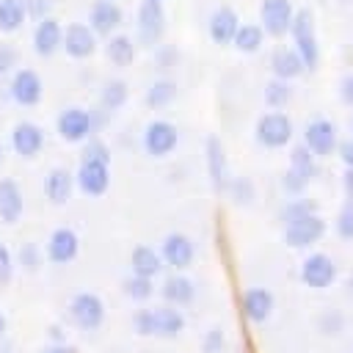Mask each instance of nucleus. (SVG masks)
Listing matches in <instances>:
<instances>
[{
	"mask_svg": "<svg viewBox=\"0 0 353 353\" xmlns=\"http://www.w3.org/2000/svg\"><path fill=\"white\" fill-rule=\"evenodd\" d=\"M135 331L141 336H163L174 339L185 331V314L171 306H157V309H141L132 320Z\"/></svg>",
	"mask_w": 353,
	"mask_h": 353,
	"instance_id": "nucleus-1",
	"label": "nucleus"
},
{
	"mask_svg": "<svg viewBox=\"0 0 353 353\" xmlns=\"http://www.w3.org/2000/svg\"><path fill=\"white\" fill-rule=\"evenodd\" d=\"M292 47L301 55L306 69H317L320 63V44H317V30H314V14L309 8H295L292 25H290Z\"/></svg>",
	"mask_w": 353,
	"mask_h": 353,
	"instance_id": "nucleus-2",
	"label": "nucleus"
},
{
	"mask_svg": "<svg viewBox=\"0 0 353 353\" xmlns=\"http://www.w3.org/2000/svg\"><path fill=\"white\" fill-rule=\"evenodd\" d=\"M256 141L268 149H281L292 141L295 135V127H292V119L281 110H270V113H262L256 119Z\"/></svg>",
	"mask_w": 353,
	"mask_h": 353,
	"instance_id": "nucleus-3",
	"label": "nucleus"
},
{
	"mask_svg": "<svg viewBox=\"0 0 353 353\" xmlns=\"http://www.w3.org/2000/svg\"><path fill=\"white\" fill-rule=\"evenodd\" d=\"M135 28H138V41L143 47L160 44L165 33V8L160 0H141L138 14H135Z\"/></svg>",
	"mask_w": 353,
	"mask_h": 353,
	"instance_id": "nucleus-4",
	"label": "nucleus"
},
{
	"mask_svg": "<svg viewBox=\"0 0 353 353\" xmlns=\"http://www.w3.org/2000/svg\"><path fill=\"white\" fill-rule=\"evenodd\" d=\"M8 94L19 108H36L44 97V80L36 69L28 66H17L11 72V83H8Z\"/></svg>",
	"mask_w": 353,
	"mask_h": 353,
	"instance_id": "nucleus-5",
	"label": "nucleus"
},
{
	"mask_svg": "<svg viewBox=\"0 0 353 353\" xmlns=\"http://www.w3.org/2000/svg\"><path fill=\"white\" fill-rule=\"evenodd\" d=\"M292 17H295L292 0H262L259 3V28L265 30V36H273V39L287 36Z\"/></svg>",
	"mask_w": 353,
	"mask_h": 353,
	"instance_id": "nucleus-6",
	"label": "nucleus"
},
{
	"mask_svg": "<svg viewBox=\"0 0 353 353\" xmlns=\"http://www.w3.org/2000/svg\"><path fill=\"white\" fill-rule=\"evenodd\" d=\"M323 234H325V221H323L317 212H306V215H301V218H292V221H287V226H284V240H287L292 248H309V245H314Z\"/></svg>",
	"mask_w": 353,
	"mask_h": 353,
	"instance_id": "nucleus-7",
	"label": "nucleus"
},
{
	"mask_svg": "<svg viewBox=\"0 0 353 353\" xmlns=\"http://www.w3.org/2000/svg\"><path fill=\"white\" fill-rule=\"evenodd\" d=\"M55 130H58V135H61L66 143H83L88 135H94L91 110H85V108H63V110L58 113Z\"/></svg>",
	"mask_w": 353,
	"mask_h": 353,
	"instance_id": "nucleus-8",
	"label": "nucleus"
},
{
	"mask_svg": "<svg viewBox=\"0 0 353 353\" xmlns=\"http://www.w3.org/2000/svg\"><path fill=\"white\" fill-rule=\"evenodd\" d=\"M97 33L85 25V22H72L63 28V39H61V50L72 58V61H85L97 52Z\"/></svg>",
	"mask_w": 353,
	"mask_h": 353,
	"instance_id": "nucleus-9",
	"label": "nucleus"
},
{
	"mask_svg": "<svg viewBox=\"0 0 353 353\" xmlns=\"http://www.w3.org/2000/svg\"><path fill=\"white\" fill-rule=\"evenodd\" d=\"M176 143H179V132H176V127L171 121L154 119V121L146 124V130H143V149H146V154L168 157L176 149Z\"/></svg>",
	"mask_w": 353,
	"mask_h": 353,
	"instance_id": "nucleus-10",
	"label": "nucleus"
},
{
	"mask_svg": "<svg viewBox=\"0 0 353 353\" xmlns=\"http://www.w3.org/2000/svg\"><path fill=\"white\" fill-rule=\"evenodd\" d=\"M69 314H72L74 325H80L85 331H94L105 320V303L94 292H77L72 298V303H69Z\"/></svg>",
	"mask_w": 353,
	"mask_h": 353,
	"instance_id": "nucleus-11",
	"label": "nucleus"
},
{
	"mask_svg": "<svg viewBox=\"0 0 353 353\" xmlns=\"http://www.w3.org/2000/svg\"><path fill=\"white\" fill-rule=\"evenodd\" d=\"M77 188L85 196H102L110 188V163L102 160H80V168L74 174Z\"/></svg>",
	"mask_w": 353,
	"mask_h": 353,
	"instance_id": "nucleus-12",
	"label": "nucleus"
},
{
	"mask_svg": "<svg viewBox=\"0 0 353 353\" xmlns=\"http://www.w3.org/2000/svg\"><path fill=\"white\" fill-rule=\"evenodd\" d=\"M121 22H124V11H121V6L116 3V0H94L91 3V8H88V28L97 33V36H110V33H116L119 28H121Z\"/></svg>",
	"mask_w": 353,
	"mask_h": 353,
	"instance_id": "nucleus-13",
	"label": "nucleus"
},
{
	"mask_svg": "<svg viewBox=\"0 0 353 353\" xmlns=\"http://www.w3.org/2000/svg\"><path fill=\"white\" fill-rule=\"evenodd\" d=\"M336 127H334V121H328V119H314V121H309L306 124V130H303V146L314 154V157H328V154H334V149H336Z\"/></svg>",
	"mask_w": 353,
	"mask_h": 353,
	"instance_id": "nucleus-14",
	"label": "nucleus"
},
{
	"mask_svg": "<svg viewBox=\"0 0 353 353\" xmlns=\"http://www.w3.org/2000/svg\"><path fill=\"white\" fill-rule=\"evenodd\" d=\"M11 149H14V154H19L25 160L39 157L44 149V130L33 121H17L11 127Z\"/></svg>",
	"mask_w": 353,
	"mask_h": 353,
	"instance_id": "nucleus-15",
	"label": "nucleus"
},
{
	"mask_svg": "<svg viewBox=\"0 0 353 353\" xmlns=\"http://www.w3.org/2000/svg\"><path fill=\"white\" fill-rule=\"evenodd\" d=\"M61 39H63V25L50 14L44 19L36 22L33 28V52L39 58H52L55 52H61Z\"/></svg>",
	"mask_w": 353,
	"mask_h": 353,
	"instance_id": "nucleus-16",
	"label": "nucleus"
},
{
	"mask_svg": "<svg viewBox=\"0 0 353 353\" xmlns=\"http://www.w3.org/2000/svg\"><path fill=\"white\" fill-rule=\"evenodd\" d=\"M336 279V265L325 254H309L301 265V281L312 290H325Z\"/></svg>",
	"mask_w": 353,
	"mask_h": 353,
	"instance_id": "nucleus-17",
	"label": "nucleus"
},
{
	"mask_svg": "<svg viewBox=\"0 0 353 353\" xmlns=\"http://www.w3.org/2000/svg\"><path fill=\"white\" fill-rule=\"evenodd\" d=\"M237 25H240L237 11H234L232 6H218V8L210 14V19H207V33H210L212 44L226 47V44H232Z\"/></svg>",
	"mask_w": 353,
	"mask_h": 353,
	"instance_id": "nucleus-18",
	"label": "nucleus"
},
{
	"mask_svg": "<svg viewBox=\"0 0 353 353\" xmlns=\"http://www.w3.org/2000/svg\"><path fill=\"white\" fill-rule=\"evenodd\" d=\"M160 259H163V265H168L174 270L190 268V262H193V243H190V237L179 234V232H171L163 240V245H160Z\"/></svg>",
	"mask_w": 353,
	"mask_h": 353,
	"instance_id": "nucleus-19",
	"label": "nucleus"
},
{
	"mask_svg": "<svg viewBox=\"0 0 353 353\" xmlns=\"http://www.w3.org/2000/svg\"><path fill=\"white\" fill-rule=\"evenodd\" d=\"M80 251V240L72 229H55L47 240V259L52 265H69Z\"/></svg>",
	"mask_w": 353,
	"mask_h": 353,
	"instance_id": "nucleus-20",
	"label": "nucleus"
},
{
	"mask_svg": "<svg viewBox=\"0 0 353 353\" xmlns=\"http://www.w3.org/2000/svg\"><path fill=\"white\" fill-rule=\"evenodd\" d=\"M240 306H243V314L251 323H265L273 314V292L265 290V287H251V290L243 292Z\"/></svg>",
	"mask_w": 353,
	"mask_h": 353,
	"instance_id": "nucleus-21",
	"label": "nucleus"
},
{
	"mask_svg": "<svg viewBox=\"0 0 353 353\" xmlns=\"http://www.w3.org/2000/svg\"><path fill=\"white\" fill-rule=\"evenodd\" d=\"M25 210V199H22V188L17 179H0V221L3 223H17L22 218Z\"/></svg>",
	"mask_w": 353,
	"mask_h": 353,
	"instance_id": "nucleus-22",
	"label": "nucleus"
},
{
	"mask_svg": "<svg viewBox=\"0 0 353 353\" xmlns=\"http://www.w3.org/2000/svg\"><path fill=\"white\" fill-rule=\"evenodd\" d=\"M74 190V174L69 168H50L44 176V196L52 204H66Z\"/></svg>",
	"mask_w": 353,
	"mask_h": 353,
	"instance_id": "nucleus-23",
	"label": "nucleus"
},
{
	"mask_svg": "<svg viewBox=\"0 0 353 353\" xmlns=\"http://www.w3.org/2000/svg\"><path fill=\"white\" fill-rule=\"evenodd\" d=\"M270 69H273V77L290 80V83L306 72V66H303L301 55L295 52V47H279L273 52V58H270Z\"/></svg>",
	"mask_w": 353,
	"mask_h": 353,
	"instance_id": "nucleus-24",
	"label": "nucleus"
},
{
	"mask_svg": "<svg viewBox=\"0 0 353 353\" xmlns=\"http://www.w3.org/2000/svg\"><path fill=\"white\" fill-rule=\"evenodd\" d=\"M135 52H138V47H135V41H132V36H127V33H110L108 36V41H105V55H108V61L113 63V66H119V69H124V66H130L132 61H135Z\"/></svg>",
	"mask_w": 353,
	"mask_h": 353,
	"instance_id": "nucleus-25",
	"label": "nucleus"
},
{
	"mask_svg": "<svg viewBox=\"0 0 353 353\" xmlns=\"http://www.w3.org/2000/svg\"><path fill=\"white\" fill-rule=\"evenodd\" d=\"M207 168H210V179L218 190L229 185V163H226V152L218 138L207 141Z\"/></svg>",
	"mask_w": 353,
	"mask_h": 353,
	"instance_id": "nucleus-26",
	"label": "nucleus"
},
{
	"mask_svg": "<svg viewBox=\"0 0 353 353\" xmlns=\"http://www.w3.org/2000/svg\"><path fill=\"white\" fill-rule=\"evenodd\" d=\"M160 292H163V298H165L168 303H174V306H185V303H190V301H193L196 287H193V281H190L188 276L174 273V276H168V279L163 281Z\"/></svg>",
	"mask_w": 353,
	"mask_h": 353,
	"instance_id": "nucleus-27",
	"label": "nucleus"
},
{
	"mask_svg": "<svg viewBox=\"0 0 353 353\" xmlns=\"http://www.w3.org/2000/svg\"><path fill=\"white\" fill-rule=\"evenodd\" d=\"M127 99H130V88H127V83H124L121 77L105 80V85H102V91H99V108H102L105 113L121 110V108L127 105Z\"/></svg>",
	"mask_w": 353,
	"mask_h": 353,
	"instance_id": "nucleus-28",
	"label": "nucleus"
},
{
	"mask_svg": "<svg viewBox=\"0 0 353 353\" xmlns=\"http://www.w3.org/2000/svg\"><path fill=\"white\" fill-rule=\"evenodd\" d=\"M234 50L237 52H259V47L265 44V30L259 28V22H240L237 30H234V39H232Z\"/></svg>",
	"mask_w": 353,
	"mask_h": 353,
	"instance_id": "nucleus-29",
	"label": "nucleus"
},
{
	"mask_svg": "<svg viewBox=\"0 0 353 353\" xmlns=\"http://www.w3.org/2000/svg\"><path fill=\"white\" fill-rule=\"evenodd\" d=\"M130 265H132V273L135 276H146V279H154L160 270H163V259L154 248L149 245H138L132 248V256H130Z\"/></svg>",
	"mask_w": 353,
	"mask_h": 353,
	"instance_id": "nucleus-30",
	"label": "nucleus"
},
{
	"mask_svg": "<svg viewBox=\"0 0 353 353\" xmlns=\"http://www.w3.org/2000/svg\"><path fill=\"white\" fill-rule=\"evenodd\" d=\"M25 22V0H0V33H17Z\"/></svg>",
	"mask_w": 353,
	"mask_h": 353,
	"instance_id": "nucleus-31",
	"label": "nucleus"
},
{
	"mask_svg": "<svg viewBox=\"0 0 353 353\" xmlns=\"http://www.w3.org/2000/svg\"><path fill=\"white\" fill-rule=\"evenodd\" d=\"M290 171L295 176H301L303 182H312L314 174H317V157L306 146H295L292 154H290Z\"/></svg>",
	"mask_w": 353,
	"mask_h": 353,
	"instance_id": "nucleus-32",
	"label": "nucleus"
},
{
	"mask_svg": "<svg viewBox=\"0 0 353 353\" xmlns=\"http://www.w3.org/2000/svg\"><path fill=\"white\" fill-rule=\"evenodd\" d=\"M174 99H176V83H174V80L160 77V80H154V83L146 88V105H149V108H165V105H171Z\"/></svg>",
	"mask_w": 353,
	"mask_h": 353,
	"instance_id": "nucleus-33",
	"label": "nucleus"
},
{
	"mask_svg": "<svg viewBox=\"0 0 353 353\" xmlns=\"http://www.w3.org/2000/svg\"><path fill=\"white\" fill-rule=\"evenodd\" d=\"M290 99H292V85H290V80H279V77H273V80L265 85V102H268L273 110L284 108Z\"/></svg>",
	"mask_w": 353,
	"mask_h": 353,
	"instance_id": "nucleus-34",
	"label": "nucleus"
},
{
	"mask_svg": "<svg viewBox=\"0 0 353 353\" xmlns=\"http://www.w3.org/2000/svg\"><path fill=\"white\" fill-rule=\"evenodd\" d=\"M124 292H127L132 301H146V298L154 292V284H152V279L132 273V276L124 281Z\"/></svg>",
	"mask_w": 353,
	"mask_h": 353,
	"instance_id": "nucleus-35",
	"label": "nucleus"
},
{
	"mask_svg": "<svg viewBox=\"0 0 353 353\" xmlns=\"http://www.w3.org/2000/svg\"><path fill=\"white\" fill-rule=\"evenodd\" d=\"M80 160H102V163H110V149L105 141L88 135L83 141V152H80Z\"/></svg>",
	"mask_w": 353,
	"mask_h": 353,
	"instance_id": "nucleus-36",
	"label": "nucleus"
},
{
	"mask_svg": "<svg viewBox=\"0 0 353 353\" xmlns=\"http://www.w3.org/2000/svg\"><path fill=\"white\" fill-rule=\"evenodd\" d=\"M17 66H19V50H17L14 44L0 41V80L8 77Z\"/></svg>",
	"mask_w": 353,
	"mask_h": 353,
	"instance_id": "nucleus-37",
	"label": "nucleus"
},
{
	"mask_svg": "<svg viewBox=\"0 0 353 353\" xmlns=\"http://www.w3.org/2000/svg\"><path fill=\"white\" fill-rule=\"evenodd\" d=\"M336 232L342 240H353V201L350 199L345 201V207L336 215Z\"/></svg>",
	"mask_w": 353,
	"mask_h": 353,
	"instance_id": "nucleus-38",
	"label": "nucleus"
},
{
	"mask_svg": "<svg viewBox=\"0 0 353 353\" xmlns=\"http://www.w3.org/2000/svg\"><path fill=\"white\" fill-rule=\"evenodd\" d=\"M17 262H19L25 270H39V265H41V251H39L33 243H25V245L19 248Z\"/></svg>",
	"mask_w": 353,
	"mask_h": 353,
	"instance_id": "nucleus-39",
	"label": "nucleus"
},
{
	"mask_svg": "<svg viewBox=\"0 0 353 353\" xmlns=\"http://www.w3.org/2000/svg\"><path fill=\"white\" fill-rule=\"evenodd\" d=\"M25 11H28V19L39 22V19L50 17V11H52V0H25Z\"/></svg>",
	"mask_w": 353,
	"mask_h": 353,
	"instance_id": "nucleus-40",
	"label": "nucleus"
},
{
	"mask_svg": "<svg viewBox=\"0 0 353 353\" xmlns=\"http://www.w3.org/2000/svg\"><path fill=\"white\" fill-rule=\"evenodd\" d=\"M306 212H314V204L312 201H303V199H292L287 207H284V223L292 221V218H301Z\"/></svg>",
	"mask_w": 353,
	"mask_h": 353,
	"instance_id": "nucleus-41",
	"label": "nucleus"
},
{
	"mask_svg": "<svg viewBox=\"0 0 353 353\" xmlns=\"http://www.w3.org/2000/svg\"><path fill=\"white\" fill-rule=\"evenodd\" d=\"M11 273H14L11 254H8V248L0 243V284H8V281H11Z\"/></svg>",
	"mask_w": 353,
	"mask_h": 353,
	"instance_id": "nucleus-42",
	"label": "nucleus"
},
{
	"mask_svg": "<svg viewBox=\"0 0 353 353\" xmlns=\"http://www.w3.org/2000/svg\"><path fill=\"white\" fill-rule=\"evenodd\" d=\"M334 152L339 154V160L345 163V168H353V138H347V141L336 143V149H334Z\"/></svg>",
	"mask_w": 353,
	"mask_h": 353,
	"instance_id": "nucleus-43",
	"label": "nucleus"
},
{
	"mask_svg": "<svg viewBox=\"0 0 353 353\" xmlns=\"http://www.w3.org/2000/svg\"><path fill=\"white\" fill-rule=\"evenodd\" d=\"M204 350H207V353H221V350H223V334H221L218 328H212V331L207 334Z\"/></svg>",
	"mask_w": 353,
	"mask_h": 353,
	"instance_id": "nucleus-44",
	"label": "nucleus"
},
{
	"mask_svg": "<svg viewBox=\"0 0 353 353\" xmlns=\"http://www.w3.org/2000/svg\"><path fill=\"white\" fill-rule=\"evenodd\" d=\"M339 97H342V102H345L347 108H353V72L342 77V83H339Z\"/></svg>",
	"mask_w": 353,
	"mask_h": 353,
	"instance_id": "nucleus-45",
	"label": "nucleus"
},
{
	"mask_svg": "<svg viewBox=\"0 0 353 353\" xmlns=\"http://www.w3.org/2000/svg\"><path fill=\"white\" fill-rule=\"evenodd\" d=\"M342 185H345V196L353 201V168H345V176H342Z\"/></svg>",
	"mask_w": 353,
	"mask_h": 353,
	"instance_id": "nucleus-46",
	"label": "nucleus"
},
{
	"mask_svg": "<svg viewBox=\"0 0 353 353\" xmlns=\"http://www.w3.org/2000/svg\"><path fill=\"white\" fill-rule=\"evenodd\" d=\"M41 353H77L74 347H69V345H61V342H55V345H50L47 350H41Z\"/></svg>",
	"mask_w": 353,
	"mask_h": 353,
	"instance_id": "nucleus-47",
	"label": "nucleus"
},
{
	"mask_svg": "<svg viewBox=\"0 0 353 353\" xmlns=\"http://www.w3.org/2000/svg\"><path fill=\"white\" fill-rule=\"evenodd\" d=\"M3 336H6V317L0 314V339H3Z\"/></svg>",
	"mask_w": 353,
	"mask_h": 353,
	"instance_id": "nucleus-48",
	"label": "nucleus"
},
{
	"mask_svg": "<svg viewBox=\"0 0 353 353\" xmlns=\"http://www.w3.org/2000/svg\"><path fill=\"white\" fill-rule=\"evenodd\" d=\"M3 160H6V149H3V143H0V168H3Z\"/></svg>",
	"mask_w": 353,
	"mask_h": 353,
	"instance_id": "nucleus-49",
	"label": "nucleus"
},
{
	"mask_svg": "<svg viewBox=\"0 0 353 353\" xmlns=\"http://www.w3.org/2000/svg\"><path fill=\"white\" fill-rule=\"evenodd\" d=\"M350 132H353V119H350ZM350 138H353V135H350Z\"/></svg>",
	"mask_w": 353,
	"mask_h": 353,
	"instance_id": "nucleus-50",
	"label": "nucleus"
},
{
	"mask_svg": "<svg viewBox=\"0 0 353 353\" xmlns=\"http://www.w3.org/2000/svg\"><path fill=\"white\" fill-rule=\"evenodd\" d=\"M350 353H353V347H350Z\"/></svg>",
	"mask_w": 353,
	"mask_h": 353,
	"instance_id": "nucleus-51",
	"label": "nucleus"
},
{
	"mask_svg": "<svg viewBox=\"0 0 353 353\" xmlns=\"http://www.w3.org/2000/svg\"><path fill=\"white\" fill-rule=\"evenodd\" d=\"M160 3H163V0H160Z\"/></svg>",
	"mask_w": 353,
	"mask_h": 353,
	"instance_id": "nucleus-52",
	"label": "nucleus"
}]
</instances>
